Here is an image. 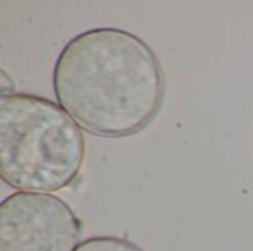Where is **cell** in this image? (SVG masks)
Here are the masks:
<instances>
[{"label": "cell", "mask_w": 253, "mask_h": 251, "mask_svg": "<svg viewBox=\"0 0 253 251\" xmlns=\"http://www.w3.org/2000/svg\"><path fill=\"white\" fill-rule=\"evenodd\" d=\"M58 105L90 135L126 138L145 129L165 98V74L151 46L122 28H93L59 52L52 75Z\"/></svg>", "instance_id": "obj_1"}, {"label": "cell", "mask_w": 253, "mask_h": 251, "mask_svg": "<svg viewBox=\"0 0 253 251\" xmlns=\"http://www.w3.org/2000/svg\"><path fill=\"white\" fill-rule=\"evenodd\" d=\"M86 157L80 126L47 98L0 96V176L18 192L50 194L79 179Z\"/></svg>", "instance_id": "obj_2"}, {"label": "cell", "mask_w": 253, "mask_h": 251, "mask_svg": "<svg viewBox=\"0 0 253 251\" xmlns=\"http://www.w3.org/2000/svg\"><path fill=\"white\" fill-rule=\"evenodd\" d=\"M82 222L59 197L15 192L0 206V251H76Z\"/></svg>", "instance_id": "obj_3"}, {"label": "cell", "mask_w": 253, "mask_h": 251, "mask_svg": "<svg viewBox=\"0 0 253 251\" xmlns=\"http://www.w3.org/2000/svg\"><path fill=\"white\" fill-rule=\"evenodd\" d=\"M76 251H144L135 243L122 237H90L80 243Z\"/></svg>", "instance_id": "obj_4"}, {"label": "cell", "mask_w": 253, "mask_h": 251, "mask_svg": "<svg viewBox=\"0 0 253 251\" xmlns=\"http://www.w3.org/2000/svg\"><path fill=\"white\" fill-rule=\"evenodd\" d=\"M15 92V84L12 81V78L7 75V72L4 70L0 71V96H7V95H13Z\"/></svg>", "instance_id": "obj_5"}]
</instances>
